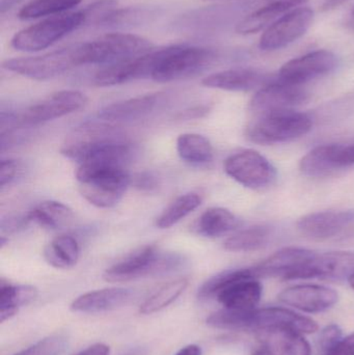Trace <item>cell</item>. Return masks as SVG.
<instances>
[{
    "label": "cell",
    "instance_id": "1",
    "mask_svg": "<svg viewBox=\"0 0 354 355\" xmlns=\"http://www.w3.org/2000/svg\"><path fill=\"white\" fill-rule=\"evenodd\" d=\"M126 166L127 162L114 158H100L79 164L76 179L82 198L97 208L116 206L131 184Z\"/></svg>",
    "mask_w": 354,
    "mask_h": 355
},
{
    "label": "cell",
    "instance_id": "2",
    "mask_svg": "<svg viewBox=\"0 0 354 355\" xmlns=\"http://www.w3.org/2000/svg\"><path fill=\"white\" fill-rule=\"evenodd\" d=\"M207 325L216 329L230 331H251L257 333L263 329L284 327L301 334H314L318 324L309 317L297 314L289 309H255L251 311H236L222 309L208 317Z\"/></svg>",
    "mask_w": 354,
    "mask_h": 355
},
{
    "label": "cell",
    "instance_id": "3",
    "mask_svg": "<svg viewBox=\"0 0 354 355\" xmlns=\"http://www.w3.org/2000/svg\"><path fill=\"white\" fill-rule=\"evenodd\" d=\"M263 287L251 268L222 271L205 282L197 291L200 300L215 298L224 309L251 311L261 302Z\"/></svg>",
    "mask_w": 354,
    "mask_h": 355
},
{
    "label": "cell",
    "instance_id": "4",
    "mask_svg": "<svg viewBox=\"0 0 354 355\" xmlns=\"http://www.w3.org/2000/svg\"><path fill=\"white\" fill-rule=\"evenodd\" d=\"M185 265L182 254L145 245L106 269L103 279L108 283H128L145 277H166L182 270Z\"/></svg>",
    "mask_w": 354,
    "mask_h": 355
},
{
    "label": "cell",
    "instance_id": "5",
    "mask_svg": "<svg viewBox=\"0 0 354 355\" xmlns=\"http://www.w3.org/2000/svg\"><path fill=\"white\" fill-rule=\"evenodd\" d=\"M215 52L207 48L172 45L160 49L152 80L166 83L199 75L215 60Z\"/></svg>",
    "mask_w": 354,
    "mask_h": 355
},
{
    "label": "cell",
    "instance_id": "6",
    "mask_svg": "<svg viewBox=\"0 0 354 355\" xmlns=\"http://www.w3.org/2000/svg\"><path fill=\"white\" fill-rule=\"evenodd\" d=\"M153 44L141 37L126 33H112L91 42L81 43L83 64H110L126 62L149 53Z\"/></svg>",
    "mask_w": 354,
    "mask_h": 355
},
{
    "label": "cell",
    "instance_id": "7",
    "mask_svg": "<svg viewBox=\"0 0 354 355\" xmlns=\"http://www.w3.org/2000/svg\"><path fill=\"white\" fill-rule=\"evenodd\" d=\"M87 22L83 10L55 15L21 29L10 40V46L18 51H42Z\"/></svg>",
    "mask_w": 354,
    "mask_h": 355
},
{
    "label": "cell",
    "instance_id": "8",
    "mask_svg": "<svg viewBox=\"0 0 354 355\" xmlns=\"http://www.w3.org/2000/svg\"><path fill=\"white\" fill-rule=\"evenodd\" d=\"M78 66H82L81 43L42 55L10 58L2 62V68L6 70L39 81L55 78Z\"/></svg>",
    "mask_w": 354,
    "mask_h": 355
},
{
    "label": "cell",
    "instance_id": "9",
    "mask_svg": "<svg viewBox=\"0 0 354 355\" xmlns=\"http://www.w3.org/2000/svg\"><path fill=\"white\" fill-rule=\"evenodd\" d=\"M313 127L311 116L297 110L261 116L247 129V137L259 145L289 143L307 135Z\"/></svg>",
    "mask_w": 354,
    "mask_h": 355
},
{
    "label": "cell",
    "instance_id": "10",
    "mask_svg": "<svg viewBox=\"0 0 354 355\" xmlns=\"http://www.w3.org/2000/svg\"><path fill=\"white\" fill-rule=\"evenodd\" d=\"M123 141H126L124 135L109 123H87L75 128L66 137L60 153L80 164L101 150Z\"/></svg>",
    "mask_w": 354,
    "mask_h": 355
},
{
    "label": "cell",
    "instance_id": "11",
    "mask_svg": "<svg viewBox=\"0 0 354 355\" xmlns=\"http://www.w3.org/2000/svg\"><path fill=\"white\" fill-rule=\"evenodd\" d=\"M224 168L226 174L237 183L253 190L267 189L278 179L274 164L254 150H245L229 156Z\"/></svg>",
    "mask_w": 354,
    "mask_h": 355
},
{
    "label": "cell",
    "instance_id": "12",
    "mask_svg": "<svg viewBox=\"0 0 354 355\" xmlns=\"http://www.w3.org/2000/svg\"><path fill=\"white\" fill-rule=\"evenodd\" d=\"M309 93L301 85L274 80L262 87L251 98L249 110L257 116L295 110L307 103Z\"/></svg>",
    "mask_w": 354,
    "mask_h": 355
},
{
    "label": "cell",
    "instance_id": "13",
    "mask_svg": "<svg viewBox=\"0 0 354 355\" xmlns=\"http://www.w3.org/2000/svg\"><path fill=\"white\" fill-rule=\"evenodd\" d=\"M314 10L307 6L294 8L267 27L259 42L263 51L283 49L301 39L311 27Z\"/></svg>",
    "mask_w": 354,
    "mask_h": 355
},
{
    "label": "cell",
    "instance_id": "14",
    "mask_svg": "<svg viewBox=\"0 0 354 355\" xmlns=\"http://www.w3.org/2000/svg\"><path fill=\"white\" fill-rule=\"evenodd\" d=\"M87 103L85 94L74 89L56 92L43 101L27 108L20 118L23 126H35L78 112Z\"/></svg>",
    "mask_w": 354,
    "mask_h": 355
},
{
    "label": "cell",
    "instance_id": "15",
    "mask_svg": "<svg viewBox=\"0 0 354 355\" xmlns=\"http://www.w3.org/2000/svg\"><path fill=\"white\" fill-rule=\"evenodd\" d=\"M338 66V56L334 52L317 50L287 62L281 68L278 79L292 85H303L334 72Z\"/></svg>",
    "mask_w": 354,
    "mask_h": 355
},
{
    "label": "cell",
    "instance_id": "16",
    "mask_svg": "<svg viewBox=\"0 0 354 355\" xmlns=\"http://www.w3.org/2000/svg\"><path fill=\"white\" fill-rule=\"evenodd\" d=\"M159 51L160 49L152 50L139 58L103 67L94 76V85L101 87H114L137 79L151 78L159 58Z\"/></svg>",
    "mask_w": 354,
    "mask_h": 355
},
{
    "label": "cell",
    "instance_id": "17",
    "mask_svg": "<svg viewBox=\"0 0 354 355\" xmlns=\"http://www.w3.org/2000/svg\"><path fill=\"white\" fill-rule=\"evenodd\" d=\"M278 300L301 312L318 314L326 312L338 302L339 294L332 288L320 285H297L283 290Z\"/></svg>",
    "mask_w": 354,
    "mask_h": 355
},
{
    "label": "cell",
    "instance_id": "18",
    "mask_svg": "<svg viewBox=\"0 0 354 355\" xmlns=\"http://www.w3.org/2000/svg\"><path fill=\"white\" fill-rule=\"evenodd\" d=\"M354 223V210L310 213L297 221V229L306 237L326 240L336 237Z\"/></svg>",
    "mask_w": 354,
    "mask_h": 355
},
{
    "label": "cell",
    "instance_id": "19",
    "mask_svg": "<svg viewBox=\"0 0 354 355\" xmlns=\"http://www.w3.org/2000/svg\"><path fill=\"white\" fill-rule=\"evenodd\" d=\"M317 252L307 248H286L274 252L260 264L254 266L256 277H280L291 281V277L299 269L308 264Z\"/></svg>",
    "mask_w": 354,
    "mask_h": 355
},
{
    "label": "cell",
    "instance_id": "20",
    "mask_svg": "<svg viewBox=\"0 0 354 355\" xmlns=\"http://www.w3.org/2000/svg\"><path fill=\"white\" fill-rule=\"evenodd\" d=\"M354 272V252L317 254L299 269L292 281L310 279H348Z\"/></svg>",
    "mask_w": 354,
    "mask_h": 355
},
{
    "label": "cell",
    "instance_id": "21",
    "mask_svg": "<svg viewBox=\"0 0 354 355\" xmlns=\"http://www.w3.org/2000/svg\"><path fill=\"white\" fill-rule=\"evenodd\" d=\"M135 292L128 288L112 287L94 290L73 300L70 310L80 314H101L112 312L130 304Z\"/></svg>",
    "mask_w": 354,
    "mask_h": 355
},
{
    "label": "cell",
    "instance_id": "22",
    "mask_svg": "<svg viewBox=\"0 0 354 355\" xmlns=\"http://www.w3.org/2000/svg\"><path fill=\"white\" fill-rule=\"evenodd\" d=\"M265 73L254 69H230L222 72L208 75L202 80V85L209 89H222L228 92H247L272 83Z\"/></svg>",
    "mask_w": 354,
    "mask_h": 355
},
{
    "label": "cell",
    "instance_id": "23",
    "mask_svg": "<svg viewBox=\"0 0 354 355\" xmlns=\"http://www.w3.org/2000/svg\"><path fill=\"white\" fill-rule=\"evenodd\" d=\"M256 337L268 355H312V348L303 334L284 327L263 329Z\"/></svg>",
    "mask_w": 354,
    "mask_h": 355
},
{
    "label": "cell",
    "instance_id": "24",
    "mask_svg": "<svg viewBox=\"0 0 354 355\" xmlns=\"http://www.w3.org/2000/svg\"><path fill=\"white\" fill-rule=\"evenodd\" d=\"M162 99V94H147L116 102L100 110L98 118L103 122H131L151 114Z\"/></svg>",
    "mask_w": 354,
    "mask_h": 355
},
{
    "label": "cell",
    "instance_id": "25",
    "mask_svg": "<svg viewBox=\"0 0 354 355\" xmlns=\"http://www.w3.org/2000/svg\"><path fill=\"white\" fill-rule=\"evenodd\" d=\"M308 0H274L267 6L255 10L243 18L237 24L236 31L239 35H251L265 27H269L276 20L290 10L305 6Z\"/></svg>",
    "mask_w": 354,
    "mask_h": 355
},
{
    "label": "cell",
    "instance_id": "26",
    "mask_svg": "<svg viewBox=\"0 0 354 355\" xmlns=\"http://www.w3.org/2000/svg\"><path fill=\"white\" fill-rule=\"evenodd\" d=\"M240 220L228 209L213 207L207 209L197 219L195 232L206 238H218L234 231Z\"/></svg>",
    "mask_w": 354,
    "mask_h": 355
},
{
    "label": "cell",
    "instance_id": "27",
    "mask_svg": "<svg viewBox=\"0 0 354 355\" xmlns=\"http://www.w3.org/2000/svg\"><path fill=\"white\" fill-rule=\"evenodd\" d=\"M39 290L33 285H12L1 283L0 287V322L16 316L21 308L35 302Z\"/></svg>",
    "mask_w": 354,
    "mask_h": 355
},
{
    "label": "cell",
    "instance_id": "28",
    "mask_svg": "<svg viewBox=\"0 0 354 355\" xmlns=\"http://www.w3.org/2000/svg\"><path fill=\"white\" fill-rule=\"evenodd\" d=\"M338 145L318 146L306 154L299 162V170L305 176L322 178L341 170L336 160Z\"/></svg>",
    "mask_w": 354,
    "mask_h": 355
},
{
    "label": "cell",
    "instance_id": "29",
    "mask_svg": "<svg viewBox=\"0 0 354 355\" xmlns=\"http://www.w3.org/2000/svg\"><path fill=\"white\" fill-rule=\"evenodd\" d=\"M27 219L45 229L60 230L69 227L73 223L74 213L64 202L45 200L28 213Z\"/></svg>",
    "mask_w": 354,
    "mask_h": 355
},
{
    "label": "cell",
    "instance_id": "30",
    "mask_svg": "<svg viewBox=\"0 0 354 355\" xmlns=\"http://www.w3.org/2000/svg\"><path fill=\"white\" fill-rule=\"evenodd\" d=\"M80 245L72 235H60L52 239L44 250V258L56 269H70L78 262Z\"/></svg>",
    "mask_w": 354,
    "mask_h": 355
},
{
    "label": "cell",
    "instance_id": "31",
    "mask_svg": "<svg viewBox=\"0 0 354 355\" xmlns=\"http://www.w3.org/2000/svg\"><path fill=\"white\" fill-rule=\"evenodd\" d=\"M274 227L258 225L241 230L224 241V248L229 252H249L261 250L274 237Z\"/></svg>",
    "mask_w": 354,
    "mask_h": 355
},
{
    "label": "cell",
    "instance_id": "32",
    "mask_svg": "<svg viewBox=\"0 0 354 355\" xmlns=\"http://www.w3.org/2000/svg\"><path fill=\"white\" fill-rule=\"evenodd\" d=\"M177 152L183 162L202 166L213 160V148L205 137L197 133H184L177 139Z\"/></svg>",
    "mask_w": 354,
    "mask_h": 355
},
{
    "label": "cell",
    "instance_id": "33",
    "mask_svg": "<svg viewBox=\"0 0 354 355\" xmlns=\"http://www.w3.org/2000/svg\"><path fill=\"white\" fill-rule=\"evenodd\" d=\"M189 281L186 277L172 279L160 286L139 306V313L152 315L160 312L176 302L188 287Z\"/></svg>",
    "mask_w": 354,
    "mask_h": 355
},
{
    "label": "cell",
    "instance_id": "34",
    "mask_svg": "<svg viewBox=\"0 0 354 355\" xmlns=\"http://www.w3.org/2000/svg\"><path fill=\"white\" fill-rule=\"evenodd\" d=\"M81 1L82 0H31L20 8L18 18L21 20H33L64 14L78 6Z\"/></svg>",
    "mask_w": 354,
    "mask_h": 355
},
{
    "label": "cell",
    "instance_id": "35",
    "mask_svg": "<svg viewBox=\"0 0 354 355\" xmlns=\"http://www.w3.org/2000/svg\"><path fill=\"white\" fill-rule=\"evenodd\" d=\"M201 196L193 192L179 196L156 219V227L159 229L172 227L193 212L201 205Z\"/></svg>",
    "mask_w": 354,
    "mask_h": 355
},
{
    "label": "cell",
    "instance_id": "36",
    "mask_svg": "<svg viewBox=\"0 0 354 355\" xmlns=\"http://www.w3.org/2000/svg\"><path fill=\"white\" fill-rule=\"evenodd\" d=\"M69 346V338L64 334H53L37 343L12 355H60Z\"/></svg>",
    "mask_w": 354,
    "mask_h": 355
},
{
    "label": "cell",
    "instance_id": "37",
    "mask_svg": "<svg viewBox=\"0 0 354 355\" xmlns=\"http://www.w3.org/2000/svg\"><path fill=\"white\" fill-rule=\"evenodd\" d=\"M342 329L337 324H330L324 327L320 331L318 345L321 349L322 354H326L328 350L337 345L343 339Z\"/></svg>",
    "mask_w": 354,
    "mask_h": 355
},
{
    "label": "cell",
    "instance_id": "38",
    "mask_svg": "<svg viewBox=\"0 0 354 355\" xmlns=\"http://www.w3.org/2000/svg\"><path fill=\"white\" fill-rule=\"evenodd\" d=\"M19 173V164L16 160H1L0 164V187H6L15 181Z\"/></svg>",
    "mask_w": 354,
    "mask_h": 355
},
{
    "label": "cell",
    "instance_id": "39",
    "mask_svg": "<svg viewBox=\"0 0 354 355\" xmlns=\"http://www.w3.org/2000/svg\"><path fill=\"white\" fill-rule=\"evenodd\" d=\"M131 183L141 191L151 192L158 187V179L149 172L139 173L131 180Z\"/></svg>",
    "mask_w": 354,
    "mask_h": 355
},
{
    "label": "cell",
    "instance_id": "40",
    "mask_svg": "<svg viewBox=\"0 0 354 355\" xmlns=\"http://www.w3.org/2000/svg\"><path fill=\"white\" fill-rule=\"evenodd\" d=\"M336 160L340 168L354 166V143L351 145H338Z\"/></svg>",
    "mask_w": 354,
    "mask_h": 355
},
{
    "label": "cell",
    "instance_id": "41",
    "mask_svg": "<svg viewBox=\"0 0 354 355\" xmlns=\"http://www.w3.org/2000/svg\"><path fill=\"white\" fill-rule=\"evenodd\" d=\"M322 355H354V333L343 338L335 347Z\"/></svg>",
    "mask_w": 354,
    "mask_h": 355
},
{
    "label": "cell",
    "instance_id": "42",
    "mask_svg": "<svg viewBox=\"0 0 354 355\" xmlns=\"http://www.w3.org/2000/svg\"><path fill=\"white\" fill-rule=\"evenodd\" d=\"M73 355H110V347L104 343H96Z\"/></svg>",
    "mask_w": 354,
    "mask_h": 355
},
{
    "label": "cell",
    "instance_id": "43",
    "mask_svg": "<svg viewBox=\"0 0 354 355\" xmlns=\"http://www.w3.org/2000/svg\"><path fill=\"white\" fill-rule=\"evenodd\" d=\"M208 112H209V107H207V106H197V107L186 110V112H184V114H179V118L188 119V120H191V119L202 118Z\"/></svg>",
    "mask_w": 354,
    "mask_h": 355
},
{
    "label": "cell",
    "instance_id": "44",
    "mask_svg": "<svg viewBox=\"0 0 354 355\" xmlns=\"http://www.w3.org/2000/svg\"><path fill=\"white\" fill-rule=\"evenodd\" d=\"M349 0H324L321 6L322 12H330V10H336L342 4L346 3Z\"/></svg>",
    "mask_w": 354,
    "mask_h": 355
},
{
    "label": "cell",
    "instance_id": "45",
    "mask_svg": "<svg viewBox=\"0 0 354 355\" xmlns=\"http://www.w3.org/2000/svg\"><path fill=\"white\" fill-rule=\"evenodd\" d=\"M175 355H202V348L195 344H191V345L181 348Z\"/></svg>",
    "mask_w": 354,
    "mask_h": 355
},
{
    "label": "cell",
    "instance_id": "46",
    "mask_svg": "<svg viewBox=\"0 0 354 355\" xmlns=\"http://www.w3.org/2000/svg\"><path fill=\"white\" fill-rule=\"evenodd\" d=\"M348 26L351 27V28L353 29L354 31V8L353 10V12H351V16H349Z\"/></svg>",
    "mask_w": 354,
    "mask_h": 355
},
{
    "label": "cell",
    "instance_id": "47",
    "mask_svg": "<svg viewBox=\"0 0 354 355\" xmlns=\"http://www.w3.org/2000/svg\"><path fill=\"white\" fill-rule=\"evenodd\" d=\"M251 355H268L266 350L264 348H260V349L254 350L253 354Z\"/></svg>",
    "mask_w": 354,
    "mask_h": 355
},
{
    "label": "cell",
    "instance_id": "48",
    "mask_svg": "<svg viewBox=\"0 0 354 355\" xmlns=\"http://www.w3.org/2000/svg\"><path fill=\"white\" fill-rule=\"evenodd\" d=\"M126 355H145V352H143V349H135Z\"/></svg>",
    "mask_w": 354,
    "mask_h": 355
},
{
    "label": "cell",
    "instance_id": "49",
    "mask_svg": "<svg viewBox=\"0 0 354 355\" xmlns=\"http://www.w3.org/2000/svg\"><path fill=\"white\" fill-rule=\"evenodd\" d=\"M347 279H348L349 285H351V288H353V289H354V272Z\"/></svg>",
    "mask_w": 354,
    "mask_h": 355
},
{
    "label": "cell",
    "instance_id": "50",
    "mask_svg": "<svg viewBox=\"0 0 354 355\" xmlns=\"http://www.w3.org/2000/svg\"><path fill=\"white\" fill-rule=\"evenodd\" d=\"M268 1H274V0H268Z\"/></svg>",
    "mask_w": 354,
    "mask_h": 355
}]
</instances>
